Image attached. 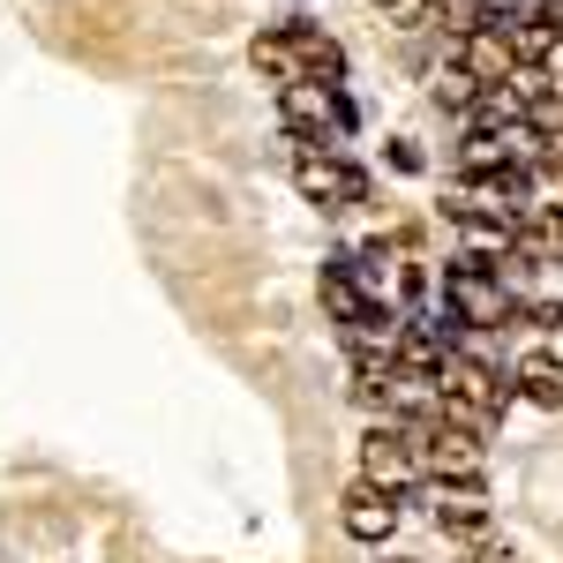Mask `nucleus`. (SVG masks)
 <instances>
[{"label": "nucleus", "instance_id": "nucleus-1", "mask_svg": "<svg viewBox=\"0 0 563 563\" xmlns=\"http://www.w3.org/2000/svg\"><path fill=\"white\" fill-rule=\"evenodd\" d=\"M249 60L278 90L286 84H346V53H339V38H323L316 23H278L271 38L249 45Z\"/></svg>", "mask_w": 563, "mask_h": 563}, {"label": "nucleus", "instance_id": "nucleus-2", "mask_svg": "<svg viewBox=\"0 0 563 563\" xmlns=\"http://www.w3.org/2000/svg\"><path fill=\"white\" fill-rule=\"evenodd\" d=\"M504 376L496 368H481L466 353H451L443 368H435V406H443V421H466V429H488L496 413H504Z\"/></svg>", "mask_w": 563, "mask_h": 563}, {"label": "nucleus", "instance_id": "nucleus-3", "mask_svg": "<svg viewBox=\"0 0 563 563\" xmlns=\"http://www.w3.org/2000/svg\"><path fill=\"white\" fill-rule=\"evenodd\" d=\"M504 263H481V256H459L443 263V316L451 323H504Z\"/></svg>", "mask_w": 563, "mask_h": 563}, {"label": "nucleus", "instance_id": "nucleus-4", "mask_svg": "<svg viewBox=\"0 0 563 563\" xmlns=\"http://www.w3.org/2000/svg\"><path fill=\"white\" fill-rule=\"evenodd\" d=\"M294 180H301V196H308L323 218H339V211H353V203H368V174L353 166L346 151H301V158H294Z\"/></svg>", "mask_w": 563, "mask_h": 563}, {"label": "nucleus", "instance_id": "nucleus-5", "mask_svg": "<svg viewBox=\"0 0 563 563\" xmlns=\"http://www.w3.org/2000/svg\"><path fill=\"white\" fill-rule=\"evenodd\" d=\"M421 474L459 481V488H481V474H488L481 429H466V421H443V413H435L429 429H421Z\"/></svg>", "mask_w": 563, "mask_h": 563}, {"label": "nucleus", "instance_id": "nucleus-6", "mask_svg": "<svg viewBox=\"0 0 563 563\" xmlns=\"http://www.w3.org/2000/svg\"><path fill=\"white\" fill-rule=\"evenodd\" d=\"M278 121L294 129V143H301V151H331L323 135L346 129L353 106L339 98V84H286V90H278Z\"/></svg>", "mask_w": 563, "mask_h": 563}, {"label": "nucleus", "instance_id": "nucleus-7", "mask_svg": "<svg viewBox=\"0 0 563 563\" xmlns=\"http://www.w3.org/2000/svg\"><path fill=\"white\" fill-rule=\"evenodd\" d=\"M413 474H421V429H406V421H376V429L361 435V481H376V488H406Z\"/></svg>", "mask_w": 563, "mask_h": 563}, {"label": "nucleus", "instance_id": "nucleus-8", "mask_svg": "<svg viewBox=\"0 0 563 563\" xmlns=\"http://www.w3.org/2000/svg\"><path fill=\"white\" fill-rule=\"evenodd\" d=\"M459 68H466L481 90H504L519 76V53H511L504 31H474V38H459Z\"/></svg>", "mask_w": 563, "mask_h": 563}, {"label": "nucleus", "instance_id": "nucleus-9", "mask_svg": "<svg viewBox=\"0 0 563 563\" xmlns=\"http://www.w3.org/2000/svg\"><path fill=\"white\" fill-rule=\"evenodd\" d=\"M390 526H398V488H376V481L346 488V533L353 541H390Z\"/></svg>", "mask_w": 563, "mask_h": 563}, {"label": "nucleus", "instance_id": "nucleus-10", "mask_svg": "<svg viewBox=\"0 0 563 563\" xmlns=\"http://www.w3.org/2000/svg\"><path fill=\"white\" fill-rule=\"evenodd\" d=\"M435 526L443 533H459V541H488V504H481V488H459V481H435Z\"/></svg>", "mask_w": 563, "mask_h": 563}, {"label": "nucleus", "instance_id": "nucleus-11", "mask_svg": "<svg viewBox=\"0 0 563 563\" xmlns=\"http://www.w3.org/2000/svg\"><path fill=\"white\" fill-rule=\"evenodd\" d=\"M323 308H331V323L346 331V323H361L368 316V286H361V271H353V256H331L323 263Z\"/></svg>", "mask_w": 563, "mask_h": 563}, {"label": "nucleus", "instance_id": "nucleus-12", "mask_svg": "<svg viewBox=\"0 0 563 563\" xmlns=\"http://www.w3.org/2000/svg\"><path fill=\"white\" fill-rule=\"evenodd\" d=\"M519 390L533 398V406L556 413V406H563V361H556V353H526V361H519Z\"/></svg>", "mask_w": 563, "mask_h": 563}, {"label": "nucleus", "instance_id": "nucleus-13", "mask_svg": "<svg viewBox=\"0 0 563 563\" xmlns=\"http://www.w3.org/2000/svg\"><path fill=\"white\" fill-rule=\"evenodd\" d=\"M435 106H451V113H474L481 106V84L451 60V68H435Z\"/></svg>", "mask_w": 563, "mask_h": 563}, {"label": "nucleus", "instance_id": "nucleus-14", "mask_svg": "<svg viewBox=\"0 0 563 563\" xmlns=\"http://www.w3.org/2000/svg\"><path fill=\"white\" fill-rule=\"evenodd\" d=\"M466 563H519V556H511V549H496V541H474V549H466Z\"/></svg>", "mask_w": 563, "mask_h": 563}]
</instances>
